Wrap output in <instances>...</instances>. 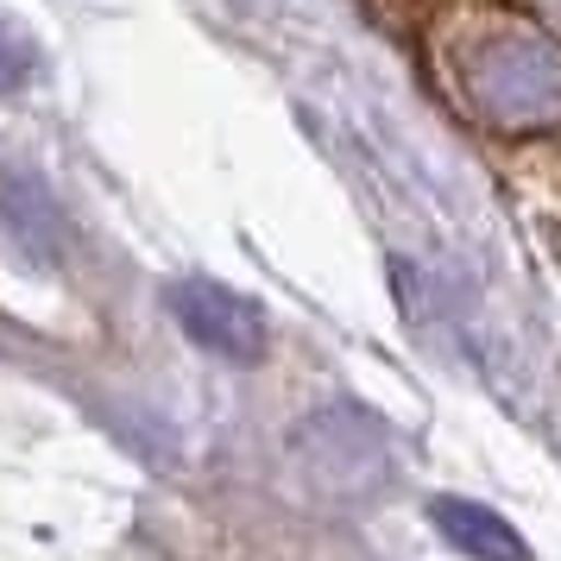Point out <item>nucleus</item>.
<instances>
[{"label": "nucleus", "mask_w": 561, "mask_h": 561, "mask_svg": "<svg viewBox=\"0 0 561 561\" xmlns=\"http://www.w3.org/2000/svg\"><path fill=\"white\" fill-rule=\"evenodd\" d=\"M0 228H7V240L20 247V253L45 259L51 265L57 253H64V240H70V228H64V215H57L51 190L38 178H26V171H0Z\"/></svg>", "instance_id": "7ed1b4c3"}, {"label": "nucleus", "mask_w": 561, "mask_h": 561, "mask_svg": "<svg viewBox=\"0 0 561 561\" xmlns=\"http://www.w3.org/2000/svg\"><path fill=\"white\" fill-rule=\"evenodd\" d=\"M32 70H38V51H32L26 32H13L7 20H0V95L7 89H20V82H32Z\"/></svg>", "instance_id": "39448f33"}, {"label": "nucleus", "mask_w": 561, "mask_h": 561, "mask_svg": "<svg viewBox=\"0 0 561 561\" xmlns=\"http://www.w3.org/2000/svg\"><path fill=\"white\" fill-rule=\"evenodd\" d=\"M435 530L448 536L455 549H467V556L480 561H524V542L511 536V524H499L485 505H467V499H435Z\"/></svg>", "instance_id": "20e7f679"}, {"label": "nucleus", "mask_w": 561, "mask_h": 561, "mask_svg": "<svg viewBox=\"0 0 561 561\" xmlns=\"http://www.w3.org/2000/svg\"><path fill=\"white\" fill-rule=\"evenodd\" d=\"M171 309H178L183 334H190L196 347H208V354H221V359H259L265 354V316H259V304H247L240 290H228V284L183 278V284H171Z\"/></svg>", "instance_id": "f03ea898"}, {"label": "nucleus", "mask_w": 561, "mask_h": 561, "mask_svg": "<svg viewBox=\"0 0 561 561\" xmlns=\"http://www.w3.org/2000/svg\"><path fill=\"white\" fill-rule=\"evenodd\" d=\"M455 89L485 127L536 133L561 121V38L524 13H473L455 32Z\"/></svg>", "instance_id": "f257e3e1"}]
</instances>
